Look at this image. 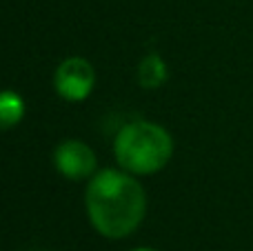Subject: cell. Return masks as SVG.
I'll return each instance as SVG.
<instances>
[{
    "label": "cell",
    "instance_id": "obj_1",
    "mask_svg": "<svg viewBox=\"0 0 253 251\" xmlns=\"http://www.w3.org/2000/svg\"><path fill=\"white\" fill-rule=\"evenodd\" d=\"M84 203L93 229L107 238L133 234L147 211V198L140 182L116 169L98 171L89 180Z\"/></svg>",
    "mask_w": 253,
    "mask_h": 251
},
{
    "label": "cell",
    "instance_id": "obj_2",
    "mask_svg": "<svg viewBox=\"0 0 253 251\" xmlns=\"http://www.w3.org/2000/svg\"><path fill=\"white\" fill-rule=\"evenodd\" d=\"M114 156L125 171L149 176L167 167L173 156V138L160 125L135 120L118 131Z\"/></svg>",
    "mask_w": 253,
    "mask_h": 251
},
{
    "label": "cell",
    "instance_id": "obj_3",
    "mask_svg": "<svg viewBox=\"0 0 253 251\" xmlns=\"http://www.w3.org/2000/svg\"><path fill=\"white\" fill-rule=\"evenodd\" d=\"M53 84L60 98L69 102H80L89 98L96 84V71H93L91 62L84 60L80 56L67 58L58 65L56 76H53Z\"/></svg>",
    "mask_w": 253,
    "mask_h": 251
},
{
    "label": "cell",
    "instance_id": "obj_4",
    "mask_svg": "<svg viewBox=\"0 0 253 251\" xmlns=\"http://www.w3.org/2000/svg\"><path fill=\"white\" fill-rule=\"evenodd\" d=\"M56 169L69 180H83L96 171V154L83 140H62L56 147Z\"/></svg>",
    "mask_w": 253,
    "mask_h": 251
},
{
    "label": "cell",
    "instance_id": "obj_5",
    "mask_svg": "<svg viewBox=\"0 0 253 251\" xmlns=\"http://www.w3.org/2000/svg\"><path fill=\"white\" fill-rule=\"evenodd\" d=\"M169 69H167V62L162 60L158 53H149L142 58L138 67V83L144 89H158L160 84H165Z\"/></svg>",
    "mask_w": 253,
    "mask_h": 251
},
{
    "label": "cell",
    "instance_id": "obj_6",
    "mask_svg": "<svg viewBox=\"0 0 253 251\" xmlns=\"http://www.w3.org/2000/svg\"><path fill=\"white\" fill-rule=\"evenodd\" d=\"M25 116V100L11 89L0 91V131L13 129Z\"/></svg>",
    "mask_w": 253,
    "mask_h": 251
},
{
    "label": "cell",
    "instance_id": "obj_7",
    "mask_svg": "<svg viewBox=\"0 0 253 251\" xmlns=\"http://www.w3.org/2000/svg\"><path fill=\"white\" fill-rule=\"evenodd\" d=\"M133 251H156V249H151V247H140V249H133Z\"/></svg>",
    "mask_w": 253,
    "mask_h": 251
}]
</instances>
